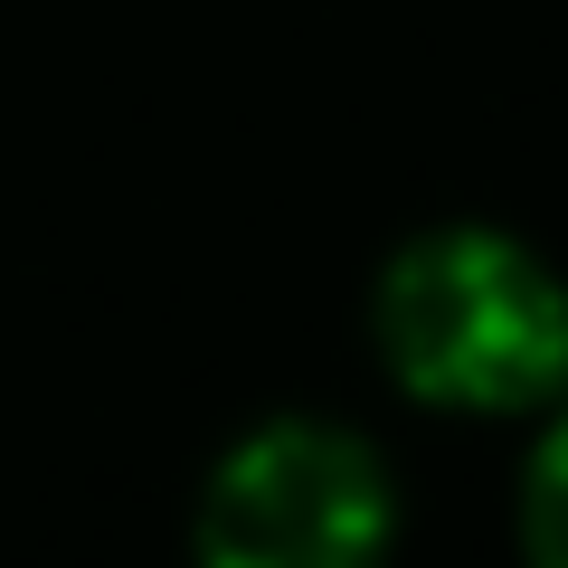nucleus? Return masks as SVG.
<instances>
[{"label":"nucleus","mask_w":568,"mask_h":568,"mask_svg":"<svg viewBox=\"0 0 568 568\" xmlns=\"http://www.w3.org/2000/svg\"><path fill=\"white\" fill-rule=\"evenodd\" d=\"M379 455L323 417H275L219 465L200 503V568H388Z\"/></svg>","instance_id":"nucleus-2"},{"label":"nucleus","mask_w":568,"mask_h":568,"mask_svg":"<svg viewBox=\"0 0 568 568\" xmlns=\"http://www.w3.org/2000/svg\"><path fill=\"white\" fill-rule=\"evenodd\" d=\"M521 540L530 568H568V417L540 436L530 455V484H521Z\"/></svg>","instance_id":"nucleus-3"},{"label":"nucleus","mask_w":568,"mask_h":568,"mask_svg":"<svg viewBox=\"0 0 568 568\" xmlns=\"http://www.w3.org/2000/svg\"><path fill=\"white\" fill-rule=\"evenodd\" d=\"M379 342L436 407H540L568 388V284L503 227H436L388 265Z\"/></svg>","instance_id":"nucleus-1"}]
</instances>
